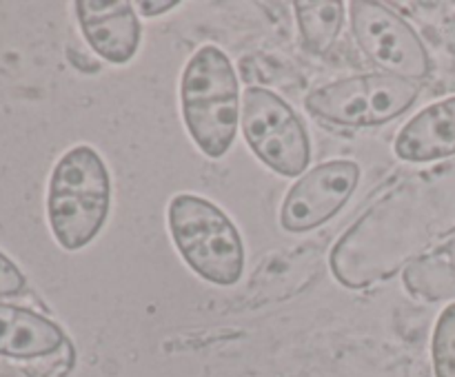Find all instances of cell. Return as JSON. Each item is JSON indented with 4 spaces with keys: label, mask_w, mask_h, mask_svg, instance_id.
Returning <instances> with one entry per match:
<instances>
[{
    "label": "cell",
    "mask_w": 455,
    "mask_h": 377,
    "mask_svg": "<svg viewBox=\"0 0 455 377\" xmlns=\"http://www.w3.org/2000/svg\"><path fill=\"white\" fill-rule=\"evenodd\" d=\"M293 9H296L298 31H300L307 51L315 53V56H324L331 51L342 25H345V3L340 0H329V3L300 0V3H293Z\"/></svg>",
    "instance_id": "8fae6325"
},
{
    "label": "cell",
    "mask_w": 455,
    "mask_h": 377,
    "mask_svg": "<svg viewBox=\"0 0 455 377\" xmlns=\"http://www.w3.org/2000/svg\"><path fill=\"white\" fill-rule=\"evenodd\" d=\"M404 287L413 295L427 300H440L455 293V266L443 260V255H431L416 260L404 271Z\"/></svg>",
    "instance_id": "7c38bea8"
},
{
    "label": "cell",
    "mask_w": 455,
    "mask_h": 377,
    "mask_svg": "<svg viewBox=\"0 0 455 377\" xmlns=\"http://www.w3.org/2000/svg\"><path fill=\"white\" fill-rule=\"evenodd\" d=\"M111 180L96 149L78 145L53 167L47 191V217L56 242L78 251L93 242L109 217Z\"/></svg>",
    "instance_id": "7a4b0ae2"
},
{
    "label": "cell",
    "mask_w": 455,
    "mask_h": 377,
    "mask_svg": "<svg viewBox=\"0 0 455 377\" xmlns=\"http://www.w3.org/2000/svg\"><path fill=\"white\" fill-rule=\"evenodd\" d=\"M435 377H455V302L440 313L431 340Z\"/></svg>",
    "instance_id": "4fadbf2b"
},
{
    "label": "cell",
    "mask_w": 455,
    "mask_h": 377,
    "mask_svg": "<svg viewBox=\"0 0 455 377\" xmlns=\"http://www.w3.org/2000/svg\"><path fill=\"white\" fill-rule=\"evenodd\" d=\"M167 222L176 248L196 275L218 287H231L243 278V238L218 204L180 193L169 202Z\"/></svg>",
    "instance_id": "3957f363"
},
{
    "label": "cell",
    "mask_w": 455,
    "mask_h": 377,
    "mask_svg": "<svg viewBox=\"0 0 455 377\" xmlns=\"http://www.w3.org/2000/svg\"><path fill=\"white\" fill-rule=\"evenodd\" d=\"M360 182V167L351 160L323 162L300 176L284 195L280 224L289 233H307L331 220L349 202Z\"/></svg>",
    "instance_id": "52a82bcc"
},
{
    "label": "cell",
    "mask_w": 455,
    "mask_h": 377,
    "mask_svg": "<svg viewBox=\"0 0 455 377\" xmlns=\"http://www.w3.org/2000/svg\"><path fill=\"white\" fill-rule=\"evenodd\" d=\"M394 151L400 160L413 164L455 155V96L418 111L398 131Z\"/></svg>",
    "instance_id": "9c48e42d"
},
{
    "label": "cell",
    "mask_w": 455,
    "mask_h": 377,
    "mask_svg": "<svg viewBox=\"0 0 455 377\" xmlns=\"http://www.w3.org/2000/svg\"><path fill=\"white\" fill-rule=\"evenodd\" d=\"M240 122L249 149L262 164L278 176H305L311 160L309 136L289 102L269 89H244Z\"/></svg>",
    "instance_id": "5b68a950"
},
{
    "label": "cell",
    "mask_w": 455,
    "mask_h": 377,
    "mask_svg": "<svg viewBox=\"0 0 455 377\" xmlns=\"http://www.w3.org/2000/svg\"><path fill=\"white\" fill-rule=\"evenodd\" d=\"M25 288V275L7 255L0 253V295H16Z\"/></svg>",
    "instance_id": "9a60e30c"
},
{
    "label": "cell",
    "mask_w": 455,
    "mask_h": 377,
    "mask_svg": "<svg viewBox=\"0 0 455 377\" xmlns=\"http://www.w3.org/2000/svg\"><path fill=\"white\" fill-rule=\"evenodd\" d=\"M422 82L389 74H360L333 80L307 96L305 109L314 118L338 127H378L413 106Z\"/></svg>",
    "instance_id": "277c9868"
},
{
    "label": "cell",
    "mask_w": 455,
    "mask_h": 377,
    "mask_svg": "<svg viewBox=\"0 0 455 377\" xmlns=\"http://www.w3.org/2000/svg\"><path fill=\"white\" fill-rule=\"evenodd\" d=\"M240 102L229 56L216 44H203L182 71L180 109L191 140L207 158H222L234 145Z\"/></svg>",
    "instance_id": "6da1fadb"
},
{
    "label": "cell",
    "mask_w": 455,
    "mask_h": 377,
    "mask_svg": "<svg viewBox=\"0 0 455 377\" xmlns=\"http://www.w3.org/2000/svg\"><path fill=\"white\" fill-rule=\"evenodd\" d=\"M67 342L58 324L20 306L0 304V355L38 359L52 355Z\"/></svg>",
    "instance_id": "30bf717a"
},
{
    "label": "cell",
    "mask_w": 455,
    "mask_h": 377,
    "mask_svg": "<svg viewBox=\"0 0 455 377\" xmlns=\"http://www.w3.org/2000/svg\"><path fill=\"white\" fill-rule=\"evenodd\" d=\"M351 34L360 51L382 71L422 82L431 71V58L418 31L400 13L376 0L349 3Z\"/></svg>",
    "instance_id": "8992f818"
},
{
    "label": "cell",
    "mask_w": 455,
    "mask_h": 377,
    "mask_svg": "<svg viewBox=\"0 0 455 377\" xmlns=\"http://www.w3.org/2000/svg\"><path fill=\"white\" fill-rule=\"evenodd\" d=\"M80 29L89 47L111 65H127L142 40L138 12L127 0H80L76 3Z\"/></svg>",
    "instance_id": "ba28073f"
},
{
    "label": "cell",
    "mask_w": 455,
    "mask_h": 377,
    "mask_svg": "<svg viewBox=\"0 0 455 377\" xmlns=\"http://www.w3.org/2000/svg\"><path fill=\"white\" fill-rule=\"evenodd\" d=\"M136 7L140 9V16L154 18V16H163V13L180 7V3H178V0H167V3H147V0H142V3H138Z\"/></svg>",
    "instance_id": "2e32d148"
},
{
    "label": "cell",
    "mask_w": 455,
    "mask_h": 377,
    "mask_svg": "<svg viewBox=\"0 0 455 377\" xmlns=\"http://www.w3.org/2000/svg\"><path fill=\"white\" fill-rule=\"evenodd\" d=\"M71 366H74V346L67 340L56 353L34 359V364L27 371L31 377H65L71 371Z\"/></svg>",
    "instance_id": "5bb4252c"
}]
</instances>
